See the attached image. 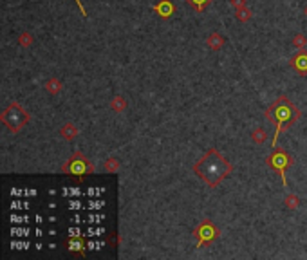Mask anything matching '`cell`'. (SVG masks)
<instances>
[{
	"mask_svg": "<svg viewBox=\"0 0 307 260\" xmlns=\"http://www.w3.org/2000/svg\"><path fill=\"white\" fill-rule=\"evenodd\" d=\"M266 165H268L273 172H276L278 175H280L282 179V184H284V188H288V179H286V170H288L289 167H293L294 165V159L293 155H289L284 148L280 147H275L273 152L269 153L268 157H266Z\"/></svg>",
	"mask_w": 307,
	"mask_h": 260,
	"instance_id": "cell-5",
	"label": "cell"
},
{
	"mask_svg": "<svg viewBox=\"0 0 307 260\" xmlns=\"http://www.w3.org/2000/svg\"><path fill=\"white\" fill-rule=\"evenodd\" d=\"M0 121L6 125L9 132L18 134L20 130L31 121V114L26 112L20 103L13 101V103H9V105L2 110V114H0Z\"/></svg>",
	"mask_w": 307,
	"mask_h": 260,
	"instance_id": "cell-3",
	"label": "cell"
},
{
	"mask_svg": "<svg viewBox=\"0 0 307 260\" xmlns=\"http://www.w3.org/2000/svg\"><path fill=\"white\" fill-rule=\"evenodd\" d=\"M264 118L275 127L273 139H271V147L275 148L276 147V141H278V138H280V134L293 127L294 123L302 118V112L298 110V107H296L289 98L280 96V98H276V100L266 108Z\"/></svg>",
	"mask_w": 307,
	"mask_h": 260,
	"instance_id": "cell-2",
	"label": "cell"
},
{
	"mask_svg": "<svg viewBox=\"0 0 307 260\" xmlns=\"http://www.w3.org/2000/svg\"><path fill=\"white\" fill-rule=\"evenodd\" d=\"M291 46H294L296 49H306L307 46V36L304 33H296L291 40Z\"/></svg>",
	"mask_w": 307,
	"mask_h": 260,
	"instance_id": "cell-20",
	"label": "cell"
},
{
	"mask_svg": "<svg viewBox=\"0 0 307 260\" xmlns=\"http://www.w3.org/2000/svg\"><path fill=\"white\" fill-rule=\"evenodd\" d=\"M60 136L64 138V139H67V141H72V139H76L80 136V130H78V127L74 125V123H65L64 127L60 128Z\"/></svg>",
	"mask_w": 307,
	"mask_h": 260,
	"instance_id": "cell-10",
	"label": "cell"
},
{
	"mask_svg": "<svg viewBox=\"0 0 307 260\" xmlns=\"http://www.w3.org/2000/svg\"><path fill=\"white\" fill-rule=\"evenodd\" d=\"M284 204H286L288 210H296V208L302 204V200L296 194H291V192H289V194L286 195V199H284Z\"/></svg>",
	"mask_w": 307,
	"mask_h": 260,
	"instance_id": "cell-16",
	"label": "cell"
},
{
	"mask_svg": "<svg viewBox=\"0 0 307 260\" xmlns=\"http://www.w3.org/2000/svg\"><path fill=\"white\" fill-rule=\"evenodd\" d=\"M152 9H154V13H156L161 20H168V18H172L174 13L177 11L176 4H174L172 0H159Z\"/></svg>",
	"mask_w": 307,
	"mask_h": 260,
	"instance_id": "cell-8",
	"label": "cell"
},
{
	"mask_svg": "<svg viewBox=\"0 0 307 260\" xmlns=\"http://www.w3.org/2000/svg\"><path fill=\"white\" fill-rule=\"evenodd\" d=\"M206 46H208L211 51H221L222 47L226 46V38H224L221 33L213 31V33L208 34V38H206Z\"/></svg>",
	"mask_w": 307,
	"mask_h": 260,
	"instance_id": "cell-9",
	"label": "cell"
},
{
	"mask_svg": "<svg viewBox=\"0 0 307 260\" xmlns=\"http://www.w3.org/2000/svg\"><path fill=\"white\" fill-rule=\"evenodd\" d=\"M127 107H129V103H127V100H125V96H114L111 100V108L114 110V112H125L127 110Z\"/></svg>",
	"mask_w": 307,
	"mask_h": 260,
	"instance_id": "cell-14",
	"label": "cell"
},
{
	"mask_svg": "<svg viewBox=\"0 0 307 260\" xmlns=\"http://www.w3.org/2000/svg\"><path fill=\"white\" fill-rule=\"evenodd\" d=\"M119 167H121V163H119L116 157H109V159L103 163V170L107 173H116L119 170Z\"/></svg>",
	"mask_w": 307,
	"mask_h": 260,
	"instance_id": "cell-18",
	"label": "cell"
},
{
	"mask_svg": "<svg viewBox=\"0 0 307 260\" xmlns=\"http://www.w3.org/2000/svg\"><path fill=\"white\" fill-rule=\"evenodd\" d=\"M304 15L307 16V4H306V7H304Z\"/></svg>",
	"mask_w": 307,
	"mask_h": 260,
	"instance_id": "cell-23",
	"label": "cell"
},
{
	"mask_svg": "<svg viewBox=\"0 0 307 260\" xmlns=\"http://www.w3.org/2000/svg\"><path fill=\"white\" fill-rule=\"evenodd\" d=\"M33 34L29 33V31H24V33H20L18 34V46L20 47H29V46H33Z\"/></svg>",
	"mask_w": 307,
	"mask_h": 260,
	"instance_id": "cell-19",
	"label": "cell"
},
{
	"mask_svg": "<svg viewBox=\"0 0 307 260\" xmlns=\"http://www.w3.org/2000/svg\"><path fill=\"white\" fill-rule=\"evenodd\" d=\"M235 16L237 20L242 22V24H246V22L251 20V16H253V13H251V9H249L248 6L246 7H241V9H235Z\"/></svg>",
	"mask_w": 307,
	"mask_h": 260,
	"instance_id": "cell-17",
	"label": "cell"
},
{
	"mask_svg": "<svg viewBox=\"0 0 307 260\" xmlns=\"http://www.w3.org/2000/svg\"><path fill=\"white\" fill-rule=\"evenodd\" d=\"M44 89H46L49 94H52V96H54V94H58L60 91L64 89V83H62L58 78H54V76H52V78L46 80V83H44Z\"/></svg>",
	"mask_w": 307,
	"mask_h": 260,
	"instance_id": "cell-12",
	"label": "cell"
},
{
	"mask_svg": "<svg viewBox=\"0 0 307 260\" xmlns=\"http://www.w3.org/2000/svg\"><path fill=\"white\" fill-rule=\"evenodd\" d=\"M67 246H69V251H76V253L80 255H85V244H83V239H81V237H71V235H69Z\"/></svg>",
	"mask_w": 307,
	"mask_h": 260,
	"instance_id": "cell-11",
	"label": "cell"
},
{
	"mask_svg": "<svg viewBox=\"0 0 307 260\" xmlns=\"http://www.w3.org/2000/svg\"><path fill=\"white\" fill-rule=\"evenodd\" d=\"M289 67L300 76H307V49H298V53L291 56Z\"/></svg>",
	"mask_w": 307,
	"mask_h": 260,
	"instance_id": "cell-7",
	"label": "cell"
},
{
	"mask_svg": "<svg viewBox=\"0 0 307 260\" xmlns=\"http://www.w3.org/2000/svg\"><path fill=\"white\" fill-rule=\"evenodd\" d=\"M74 2H76V6L80 7V11H81V15H83V16H87V9L83 7V4H81V0H74Z\"/></svg>",
	"mask_w": 307,
	"mask_h": 260,
	"instance_id": "cell-22",
	"label": "cell"
},
{
	"mask_svg": "<svg viewBox=\"0 0 307 260\" xmlns=\"http://www.w3.org/2000/svg\"><path fill=\"white\" fill-rule=\"evenodd\" d=\"M60 172L64 175H71V177H83V175H92L96 172V168L92 165V161L87 157L81 150L72 152V155L62 165Z\"/></svg>",
	"mask_w": 307,
	"mask_h": 260,
	"instance_id": "cell-4",
	"label": "cell"
},
{
	"mask_svg": "<svg viewBox=\"0 0 307 260\" xmlns=\"http://www.w3.org/2000/svg\"><path fill=\"white\" fill-rule=\"evenodd\" d=\"M184 2H186L195 13H203V11H206V9L211 6L213 0H184Z\"/></svg>",
	"mask_w": 307,
	"mask_h": 260,
	"instance_id": "cell-13",
	"label": "cell"
},
{
	"mask_svg": "<svg viewBox=\"0 0 307 260\" xmlns=\"http://www.w3.org/2000/svg\"><path fill=\"white\" fill-rule=\"evenodd\" d=\"M251 139H253V143L255 145H264L266 141H268V132H266V128H255L253 130V134H251Z\"/></svg>",
	"mask_w": 307,
	"mask_h": 260,
	"instance_id": "cell-15",
	"label": "cell"
},
{
	"mask_svg": "<svg viewBox=\"0 0 307 260\" xmlns=\"http://www.w3.org/2000/svg\"><path fill=\"white\" fill-rule=\"evenodd\" d=\"M194 237L197 239V247H204L210 246L213 240H217L221 237V229L211 222L210 219H204L203 222H199L195 228H194Z\"/></svg>",
	"mask_w": 307,
	"mask_h": 260,
	"instance_id": "cell-6",
	"label": "cell"
},
{
	"mask_svg": "<svg viewBox=\"0 0 307 260\" xmlns=\"http://www.w3.org/2000/svg\"><path fill=\"white\" fill-rule=\"evenodd\" d=\"M194 172L208 188H217L233 172V165L217 148H210L194 165Z\"/></svg>",
	"mask_w": 307,
	"mask_h": 260,
	"instance_id": "cell-1",
	"label": "cell"
},
{
	"mask_svg": "<svg viewBox=\"0 0 307 260\" xmlns=\"http://www.w3.org/2000/svg\"><path fill=\"white\" fill-rule=\"evenodd\" d=\"M229 4L235 9H241V7H246V0H229Z\"/></svg>",
	"mask_w": 307,
	"mask_h": 260,
	"instance_id": "cell-21",
	"label": "cell"
}]
</instances>
